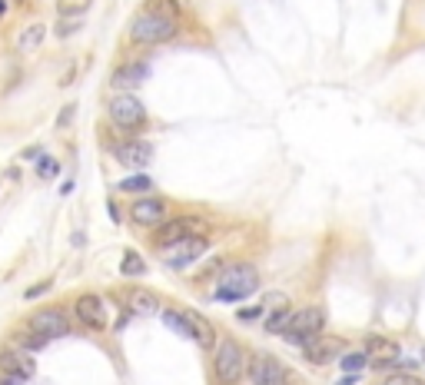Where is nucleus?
<instances>
[{
    "label": "nucleus",
    "instance_id": "26",
    "mask_svg": "<svg viewBox=\"0 0 425 385\" xmlns=\"http://www.w3.org/2000/svg\"><path fill=\"white\" fill-rule=\"evenodd\" d=\"M60 173V163L53 160V156H40V163H37V176L40 180H53Z\"/></svg>",
    "mask_w": 425,
    "mask_h": 385
},
{
    "label": "nucleus",
    "instance_id": "2",
    "mask_svg": "<svg viewBox=\"0 0 425 385\" xmlns=\"http://www.w3.org/2000/svg\"><path fill=\"white\" fill-rule=\"evenodd\" d=\"M259 289V272L252 266H233L223 272V279L216 286V302H239Z\"/></svg>",
    "mask_w": 425,
    "mask_h": 385
},
{
    "label": "nucleus",
    "instance_id": "6",
    "mask_svg": "<svg viewBox=\"0 0 425 385\" xmlns=\"http://www.w3.org/2000/svg\"><path fill=\"white\" fill-rule=\"evenodd\" d=\"M30 332H37L40 339H47V342H53V339H63V335L70 332V319H67V312H63L60 306H43L37 309L30 319L24 322Z\"/></svg>",
    "mask_w": 425,
    "mask_h": 385
},
{
    "label": "nucleus",
    "instance_id": "25",
    "mask_svg": "<svg viewBox=\"0 0 425 385\" xmlns=\"http://www.w3.org/2000/svg\"><path fill=\"white\" fill-rule=\"evenodd\" d=\"M90 4H93V0H60V4H57V10H60V17H80Z\"/></svg>",
    "mask_w": 425,
    "mask_h": 385
},
{
    "label": "nucleus",
    "instance_id": "24",
    "mask_svg": "<svg viewBox=\"0 0 425 385\" xmlns=\"http://www.w3.org/2000/svg\"><path fill=\"white\" fill-rule=\"evenodd\" d=\"M120 190L123 192H147V190H153V180L143 176V173H140V176H126V180L120 183Z\"/></svg>",
    "mask_w": 425,
    "mask_h": 385
},
{
    "label": "nucleus",
    "instance_id": "17",
    "mask_svg": "<svg viewBox=\"0 0 425 385\" xmlns=\"http://www.w3.org/2000/svg\"><path fill=\"white\" fill-rule=\"evenodd\" d=\"M123 306L126 312H133V316H153V312H160V299L150 293V289H130L123 295Z\"/></svg>",
    "mask_w": 425,
    "mask_h": 385
},
{
    "label": "nucleus",
    "instance_id": "12",
    "mask_svg": "<svg viewBox=\"0 0 425 385\" xmlns=\"http://www.w3.org/2000/svg\"><path fill=\"white\" fill-rule=\"evenodd\" d=\"M399 359V346L386 335H369L365 339V362H372V369H389Z\"/></svg>",
    "mask_w": 425,
    "mask_h": 385
},
{
    "label": "nucleus",
    "instance_id": "20",
    "mask_svg": "<svg viewBox=\"0 0 425 385\" xmlns=\"http://www.w3.org/2000/svg\"><path fill=\"white\" fill-rule=\"evenodd\" d=\"M43 34H47V30H43V24H34V27H27L24 34H20V37H17V50H20V53H30V50H37L40 43H43Z\"/></svg>",
    "mask_w": 425,
    "mask_h": 385
},
{
    "label": "nucleus",
    "instance_id": "11",
    "mask_svg": "<svg viewBox=\"0 0 425 385\" xmlns=\"http://www.w3.org/2000/svg\"><path fill=\"white\" fill-rule=\"evenodd\" d=\"M302 352H306V359L313 365H325V362L339 359L346 352V346H342V339H332V335H316V339H309L302 346Z\"/></svg>",
    "mask_w": 425,
    "mask_h": 385
},
{
    "label": "nucleus",
    "instance_id": "3",
    "mask_svg": "<svg viewBox=\"0 0 425 385\" xmlns=\"http://www.w3.org/2000/svg\"><path fill=\"white\" fill-rule=\"evenodd\" d=\"M107 113H110L113 127L123 130V133H137V130L147 127V106L133 93H116L107 106Z\"/></svg>",
    "mask_w": 425,
    "mask_h": 385
},
{
    "label": "nucleus",
    "instance_id": "27",
    "mask_svg": "<svg viewBox=\"0 0 425 385\" xmlns=\"http://www.w3.org/2000/svg\"><path fill=\"white\" fill-rule=\"evenodd\" d=\"M339 362H342V369H346V372H359V369L365 365V352H349V356L342 352Z\"/></svg>",
    "mask_w": 425,
    "mask_h": 385
},
{
    "label": "nucleus",
    "instance_id": "18",
    "mask_svg": "<svg viewBox=\"0 0 425 385\" xmlns=\"http://www.w3.org/2000/svg\"><path fill=\"white\" fill-rule=\"evenodd\" d=\"M183 319H187V326H189V339H196L203 349H212V326H210V319L206 316H200L196 309H183Z\"/></svg>",
    "mask_w": 425,
    "mask_h": 385
},
{
    "label": "nucleus",
    "instance_id": "19",
    "mask_svg": "<svg viewBox=\"0 0 425 385\" xmlns=\"http://www.w3.org/2000/svg\"><path fill=\"white\" fill-rule=\"evenodd\" d=\"M43 346H47V339H40L37 332H30L27 326L13 332V349H20V352H40Z\"/></svg>",
    "mask_w": 425,
    "mask_h": 385
},
{
    "label": "nucleus",
    "instance_id": "31",
    "mask_svg": "<svg viewBox=\"0 0 425 385\" xmlns=\"http://www.w3.org/2000/svg\"><path fill=\"white\" fill-rule=\"evenodd\" d=\"M47 286H50V283H40V286H34V289H27V299H37V295L43 293V289H47Z\"/></svg>",
    "mask_w": 425,
    "mask_h": 385
},
{
    "label": "nucleus",
    "instance_id": "21",
    "mask_svg": "<svg viewBox=\"0 0 425 385\" xmlns=\"http://www.w3.org/2000/svg\"><path fill=\"white\" fill-rule=\"evenodd\" d=\"M120 272H123V276H130V279H137V276H143V272H147V259L140 256V253H133V249H126L123 259H120Z\"/></svg>",
    "mask_w": 425,
    "mask_h": 385
},
{
    "label": "nucleus",
    "instance_id": "35",
    "mask_svg": "<svg viewBox=\"0 0 425 385\" xmlns=\"http://www.w3.org/2000/svg\"><path fill=\"white\" fill-rule=\"evenodd\" d=\"M4 13H7V0H0V17H4Z\"/></svg>",
    "mask_w": 425,
    "mask_h": 385
},
{
    "label": "nucleus",
    "instance_id": "28",
    "mask_svg": "<svg viewBox=\"0 0 425 385\" xmlns=\"http://www.w3.org/2000/svg\"><path fill=\"white\" fill-rule=\"evenodd\" d=\"M286 319H289V309L273 312V316L266 319V332H283V329H286Z\"/></svg>",
    "mask_w": 425,
    "mask_h": 385
},
{
    "label": "nucleus",
    "instance_id": "16",
    "mask_svg": "<svg viewBox=\"0 0 425 385\" xmlns=\"http://www.w3.org/2000/svg\"><path fill=\"white\" fill-rule=\"evenodd\" d=\"M147 77H150V64H147V60H133V64H123L120 70H113L110 87H116V90H130V87H140Z\"/></svg>",
    "mask_w": 425,
    "mask_h": 385
},
{
    "label": "nucleus",
    "instance_id": "8",
    "mask_svg": "<svg viewBox=\"0 0 425 385\" xmlns=\"http://www.w3.org/2000/svg\"><path fill=\"white\" fill-rule=\"evenodd\" d=\"M200 226H196V216H176V219H163L156 232H153V246L156 249H166V246L180 243V239H187V236H200Z\"/></svg>",
    "mask_w": 425,
    "mask_h": 385
},
{
    "label": "nucleus",
    "instance_id": "4",
    "mask_svg": "<svg viewBox=\"0 0 425 385\" xmlns=\"http://www.w3.org/2000/svg\"><path fill=\"white\" fill-rule=\"evenodd\" d=\"M173 34H176V20L160 17V13H153V10L137 13L133 24H130L133 43H163V40H170Z\"/></svg>",
    "mask_w": 425,
    "mask_h": 385
},
{
    "label": "nucleus",
    "instance_id": "9",
    "mask_svg": "<svg viewBox=\"0 0 425 385\" xmlns=\"http://www.w3.org/2000/svg\"><path fill=\"white\" fill-rule=\"evenodd\" d=\"M246 375H250L252 385H283L286 382V372H283V365L273 359V356H266V352H256L246 365Z\"/></svg>",
    "mask_w": 425,
    "mask_h": 385
},
{
    "label": "nucleus",
    "instance_id": "30",
    "mask_svg": "<svg viewBox=\"0 0 425 385\" xmlns=\"http://www.w3.org/2000/svg\"><path fill=\"white\" fill-rule=\"evenodd\" d=\"M76 27H80V20H63L60 27H57V30H60V37H70V34H74Z\"/></svg>",
    "mask_w": 425,
    "mask_h": 385
},
{
    "label": "nucleus",
    "instance_id": "29",
    "mask_svg": "<svg viewBox=\"0 0 425 385\" xmlns=\"http://www.w3.org/2000/svg\"><path fill=\"white\" fill-rule=\"evenodd\" d=\"M382 385H422V379H415L412 372H389Z\"/></svg>",
    "mask_w": 425,
    "mask_h": 385
},
{
    "label": "nucleus",
    "instance_id": "33",
    "mask_svg": "<svg viewBox=\"0 0 425 385\" xmlns=\"http://www.w3.org/2000/svg\"><path fill=\"white\" fill-rule=\"evenodd\" d=\"M70 116H74V106H67V110H63V116H60V127H63V123H70Z\"/></svg>",
    "mask_w": 425,
    "mask_h": 385
},
{
    "label": "nucleus",
    "instance_id": "36",
    "mask_svg": "<svg viewBox=\"0 0 425 385\" xmlns=\"http://www.w3.org/2000/svg\"><path fill=\"white\" fill-rule=\"evenodd\" d=\"M283 385H292V382H283Z\"/></svg>",
    "mask_w": 425,
    "mask_h": 385
},
{
    "label": "nucleus",
    "instance_id": "1",
    "mask_svg": "<svg viewBox=\"0 0 425 385\" xmlns=\"http://www.w3.org/2000/svg\"><path fill=\"white\" fill-rule=\"evenodd\" d=\"M212 372L220 385H236L246 375V349L236 339H220L216 346V359H212Z\"/></svg>",
    "mask_w": 425,
    "mask_h": 385
},
{
    "label": "nucleus",
    "instance_id": "34",
    "mask_svg": "<svg viewBox=\"0 0 425 385\" xmlns=\"http://www.w3.org/2000/svg\"><path fill=\"white\" fill-rule=\"evenodd\" d=\"M336 385H356V375H352V372H349V375H342V379H339Z\"/></svg>",
    "mask_w": 425,
    "mask_h": 385
},
{
    "label": "nucleus",
    "instance_id": "32",
    "mask_svg": "<svg viewBox=\"0 0 425 385\" xmlns=\"http://www.w3.org/2000/svg\"><path fill=\"white\" fill-rule=\"evenodd\" d=\"M259 312H263V309H243V312H239V319H256Z\"/></svg>",
    "mask_w": 425,
    "mask_h": 385
},
{
    "label": "nucleus",
    "instance_id": "13",
    "mask_svg": "<svg viewBox=\"0 0 425 385\" xmlns=\"http://www.w3.org/2000/svg\"><path fill=\"white\" fill-rule=\"evenodd\" d=\"M113 156H116L123 167L140 169V167H147V163L153 160V146L147 140H126V143H120V146L113 150Z\"/></svg>",
    "mask_w": 425,
    "mask_h": 385
},
{
    "label": "nucleus",
    "instance_id": "22",
    "mask_svg": "<svg viewBox=\"0 0 425 385\" xmlns=\"http://www.w3.org/2000/svg\"><path fill=\"white\" fill-rule=\"evenodd\" d=\"M163 322H166L176 335H187V339H189V326H187V319H183V312H176V309H163Z\"/></svg>",
    "mask_w": 425,
    "mask_h": 385
},
{
    "label": "nucleus",
    "instance_id": "23",
    "mask_svg": "<svg viewBox=\"0 0 425 385\" xmlns=\"http://www.w3.org/2000/svg\"><path fill=\"white\" fill-rule=\"evenodd\" d=\"M147 10L160 13V17H170V20H176L180 17V4L176 0H147Z\"/></svg>",
    "mask_w": 425,
    "mask_h": 385
},
{
    "label": "nucleus",
    "instance_id": "15",
    "mask_svg": "<svg viewBox=\"0 0 425 385\" xmlns=\"http://www.w3.org/2000/svg\"><path fill=\"white\" fill-rule=\"evenodd\" d=\"M0 369L7 375H17L20 382L27 379H34V359H30V352H20V349H7V352H0Z\"/></svg>",
    "mask_w": 425,
    "mask_h": 385
},
{
    "label": "nucleus",
    "instance_id": "10",
    "mask_svg": "<svg viewBox=\"0 0 425 385\" xmlns=\"http://www.w3.org/2000/svg\"><path fill=\"white\" fill-rule=\"evenodd\" d=\"M74 312L87 329H107V302H103L100 295H93V293L80 295L74 302Z\"/></svg>",
    "mask_w": 425,
    "mask_h": 385
},
{
    "label": "nucleus",
    "instance_id": "14",
    "mask_svg": "<svg viewBox=\"0 0 425 385\" xmlns=\"http://www.w3.org/2000/svg\"><path fill=\"white\" fill-rule=\"evenodd\" d=\"M130 219L137 223V226H160L163 219H166V203L163 200H137V203L130 206Z\"/></svg>",
    "mask_w": 425,
    "mask_h": 385
},
{
    "label": "nucleus",
    "instance_id": "7",
    "mask_svg": "<svg viewBox=\"0 0 425 385\" xmlns=\"http://www.w3.org/2000/svg\"><path fill=\"white\" fill-rule=\"evenodd\" d=\"M206 246L210 243H206L203 236H187V239H180V243L160 249V259L166 266H173V270H187L193 259H200L203 253H206Z\"/></svg>",
    "mask_w": 425,
    "mask_h": 385
},
{
    "label": "nucleus",
    "instance_id": "5",
    "mask_svg": "<svg viewBox=\"0 0 425 385\" xmlns=\"http://www.w3.org/2000/svg\"><path fill=\"white\" fill-rule=\"evenodd\" d=\"M323 326H325V312H323V309L306 306V309H299V312H289L283 335H286L289 342H299V346H306L309 339L323 335Z\"/></svg>",
    "mask_w": 425,
    "mask_h": 385
}]
</instances>
